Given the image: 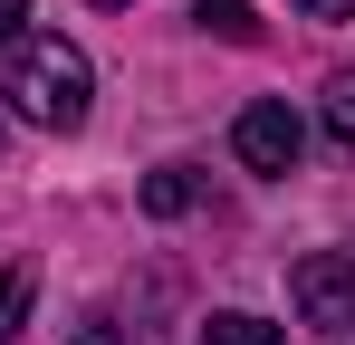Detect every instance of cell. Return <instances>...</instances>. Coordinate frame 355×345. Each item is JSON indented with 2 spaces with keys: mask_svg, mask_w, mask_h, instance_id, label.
I'll return each mask as SVG.
<instances>
[{
  "mask_svg": "<svg viewBox=\"0 0 355 345\" xmlns=\"http://www.w3.org/2000/svg\"><path fill=\"white\" fill-rule=\"evenodd\" d=\"M29 297H39V269H29V259H10V269H0V336H19V326H29Z\"/></svg>",
  "mask_w": 355,
  "mask_h": 345,
  "instance_id": "cell-5",
  "label": "cell"
},
{
  "mask_svg": "<svg viewBox=\"0 0 355 345\" xmlns=\"http://www.w3.org/2000/svg\"><path fill=\"white\" fill-rule=\"evenodd\" d=\"M288 297H297V317L317 336H355V259L346 249H307L288 269Z\"/></svg>",
  "mask_w": 355,
  "mask_h": 345,
  "instance_id": "cell-2",
  "label": "cell"
},
{
  "mask_svg": "<svg viewBox=\"0 0 355 345\" xmlns=\"http://www.w3.org/2000/svg\"><path fill=\"white\" fill-rule=\"evenodd\" d=\"M327 134H336V154H355V67L327 77Z\"/></svg>",
  "mask_w": 355,
  "mask_h": 345,
  "instance_id": "cell-8",
  "label": "cell"
},
{
  "mask_svg": "<svg viewBox=\"0 0 355 345\" xmlns=\"http://www.w3.org/2000/svg\"><path fill=\"white\" fill-rule=\"evenodd\" d=\"M202 29H211V39H231V48H250V39H259L250 0H202Z\"/></svg>",
  "mask_w": 355,
  "mask_h": 345,
  "instance_id": "cell-7",
  "label": "cell"
},
{
  "mask_svg": "<svg viewBox=\"0 0 355 345\" xmlns=\"http://www.w3.org/2000/svg\"><path fill=\"white\" fill-rule=\"evenodd\" d=\"M87 96H96L87 48H67L58 29H19V39H0V106L19 115V125H39V134H77V125H87Z\"/></svg>",
  "mask_w": 355,
  "mask_h": 345,
  "instance_id": "cell-1",
  "label": "cell"
},
{
  "mask_svg": "<svg viewBox=\"0 0 355 345\" xmlns=\"http://www.w3.org/2000/svg\"><path fill=\"white\" fill-rule=\"evenodd\" d=\"M19 19H29V0H0V39H19Z\"/></svg>",
  "mask_w": 355,
  "mask_h": 345,
  "instance_id": "cell-11",
  "label": "cell"
},
{
  "mask_svg": "<svg viewBox=\"0 0 355 345\" xmlns=\"http://www.w3.org/2000/svg\"><path fill=\"white\" fill-rule=\"evenodd\" d=\"M202 345H288L279 326H259V317H240V307H221L211 326H202Z\"/></svg>",
  "mask_w": 355,
  "mask_h": 345,
  "instance_id": "cell-6",
  "label": "cell"
},
{
  "mask_svg": "<svg viewBox=\"0 0 355 345\" xmlns=\"http://www.w3.org/2000/svg\"><path fill=\"white\" fill-rule=\"evenodd\" d=\"M231 154L250 172H297V154H307V125H297L279 96H259V106H240V125H231Z\"/></svg>",
  "mask_w": 355,
  "mask_h": 345,
  "instance_id": "cell-3",
  "label": "cell"
},
{
  "mask_svg": "<svg viewBox=\"0 0 355 345\" xmlns=\"http://www.w3.org/2000/svg\"><path fill=\"white\" fill-rule=\"evenodd\" d=\"M192 202H202V182H192V163H164L154 182H144V211H154V221H182Z\"/></svg>",
  "mask_w": 355,
  "mask_h": 345,
  "instance_id": "cell-4",
  "label": "cell"
},
{
  "mask_svg": "<svg viewBox=\"0 0 355 345\" xmlns=\"http://www.w3.org/2000/svg\"><path fill=\"white\" fill-rule=\"evenodd\" d=\"M307 19H355V0H297Z\"/></svg>",
  "mask_w": 355,
  "mask_h": 345,
  "instance_id": "cell-10",
  "label": "cell"
},
{
  "mask_svg": "<svg viewBox=\"0 0 355 345\" xmlns=\"http://www.w3.org/2000/svg\"><path fill=\"white\" fill-rule=\"evenodd\" d=\"M96 10H135V0H96Z\"/></svg>",
  "mask_w": 355,
  "mask_h": 345,
  "instance_id": "cell-12",
  "label": "cell"
},
{
  "mask_svg": "<svg viewBox=\"0 0 355 345\" xmlns=\"http://www.w3.org/2000/svg\"><path fill=\"white\" fill-rule=\"evenodd\" d=\"M77 345H135V336H125L116 317H87V326H77Z\"/></svg>",
  "mask_w": 355,
  "mask_h": 345,
  "instance_id": "cell-9",
  "label": "cell"
}]
</instances>
